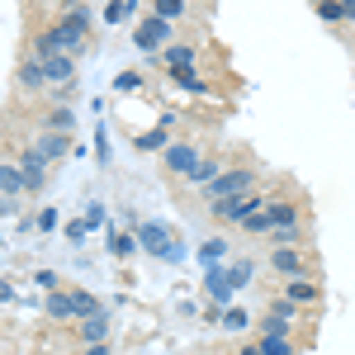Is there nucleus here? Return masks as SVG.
Wrapping results in <instances>:
<instances>
[{
  "instance_id": "35",
  "label": "nucleus",
  "mask_w": 355,
  "mask_h": 355,
  "mask_svg": "<svg viewBox=\"0 0 355 355\" xmlns=\"http://www.w3.org/2000/svg\"><path fill=\"white\" fill-rule=\"evenodd\" d=\"M38 227L53 232V227H57V209H43V214H38Z\"/></svg>"
},
{
  "instance_id": "17",
  "label": "nucleus",
  "mask_w": 355,
  "mask_h": 355,
  "mask_svg": "<svg viewBox=\"0 0 355 355\" xmlns=\"http://www.w3.org/2000/svg\"><path fill=\"white\" fill-rule=\"evenodd\" d=\"M299 346L289 331H256V351H266V355H289Z\"/></svg>"
},
{
  "instance_id": "29",
  "label": "nucleus",
  "mask_w": 355,
  "mask_h": 355,
  "mask_svg": "<svg viewBox=\"0 0 355 355\" xmlns=\"http://www.w3.org/2000/svg\"><path fill=\"white\" fill-rule=\"evenodd\" d=\"M114 90H123V95L142 90V71H119V76H114Z\"/></svg>"
},
{
  "instance_id": "8",
  "label": "nucleus",
  "mask_w": 355,
  "mask_h": 355,
  "mask_svg": "<svg viewBox=\"0 0 355 355\" xmlns=\"http://www.w3.org/2000/svg\"><path fill=\"white\" fill-rule=\"evenodd\" d=\"M19 194H28L24 171H19L15 157H0V199H19Z\"/></svg>"
},
{
  "instance_id": "16",
  "label": "nucleus",
  "mask_w": 355,
  "mask_h": 355,
  "mask_svg": "<svg viewBox=\"0 0 355 355\" xmlns=\"http://www.w3.org/2000/svg\"><path fill=\"white\" fill-rule=\"evenodd\" d=\"M266 214H270V227L275 223H294V218H303V204L279 199V194H266Z\"/></svg>"
},
{
  "instance_id": "26",
  "label": "nucleus",
  "mask_w": 355,
  "mask_h": 355,
  "mask_svg": "<svg viewBox=\"0 0 355 355\" xmlns=\"http://www.w3.org/2000/svg\"><path fill=\"white\" fill-rule=\"evenodd\" d=\"M71 303H76V318H85V313H100V299H95V294H85V289H71Z\"/></svg>"
},
{
  "instance_id": "2",
  "label": "nucleus",
  "mask_w": 355,
  "mask_h": 355,
  "mask_svg": "<svg viewBox=\"0 0 355 355\" xmlns=\"http://www.w3.org/2000/svg\"><path fill=\"white\" fill-rule=\"evenodd\" d=\"M261 204H266V194H256V190L251 194H227V199H214V204H209V218L223 223V227H242Z\"/></svg>"
},
{
  "instance_id": "15",
  "label": "nucleus",
  "mask_w": 355,
  "mask_h": 355,
  "mask_svg": "<svg viewBox=\"0 0 355 355\" xmlns=\"http://www.w3.org/2000/svg\"><path fill=\"white\" fill-rule=\"evenodd\" d=\"M270 242L275 246H303V242H308V223H303V218L275 223V227H270Z\"/></svg>"
},
{
  "instance_id": "32",
  "label": "nucleus",
  "mask_w": 355,
  "mask_h": 355,
  "mask_svg": "<svg viewBox=\"0 0 355 355\" xmlns=\"http://www.w3.org/2000/svg\"><path fill=\"white\" fill-rule=\"evenodd\" d=\"M33 284H38V289H62V275H57V270H38V275H33Z\"/></svg>"
},
{
  "instance_id": "30",
  "label": "nucleus",
  "mask_w": 355,
  "mask_h": 355,
  "mask_svg": "<svg viewBox=\"0 0 355 355\" xmlns=\"http://www.w3.org/2000/svg\"><path fill=\"white\" fill-rule=\"evenodd\" d=\"M71 123H76V119H71V110H53L48 119H43V128H62V133H71Z\"/></svg>"
},
{
  "instance_id": "25",
  "label": "nucleus",
  "mask_w": 355,
  "mask_h": 355,
  "mask_svg": "<svg viewBox=\"0 0 355 355\" xmlns=\"http://www.w3.org/2000/svg\"><path fill=\"white\" fill-rule=\"evenodd\" d=\"M152 10H157V15H166L171 24H175V19H185V0H152Z\"/></svg>"
},
{
  "instance_id": "21",
  "label": "nucleus",
  "mask_w": 355,
  "mask_h": 355,
  "mask_svg": "<svg viewBox=\"0 0 355 355\" xmlns=\"http://www.w3.org/2000/svg\"><path fill=\"white\" fill-rule=\"evenodd\" d=\"M218 327L227 331V336H237V331L251 327V313H246V308H237V303H227V308H223V318H218Z\"/></svg>"
},
{
  "instance_id": "31",
  "label": "nucleus",
  "mask_w": 355,
  "mask_h": 355,
  "mask_svg": "<svg viewBox=\"0 0 355 355\" xmlns=\"http://www.w3.org/2000/svg\"><path fill=\"white\" fill-rule=\"evenodd\" d=\"M223 251H227V237H209V242L199 246V261H218Z\"/></svg>"
},
{
  "instance_id": "34",
  "label": "nucleus",
  "mask_w": 355,
  "mask_h": 355,
  "mask_svg": "<svg viewBox=\"0 0 355 355\" xmlns=\"http://www.w3.org/2000/svg\"><path fill=\"white\" fill-rule=\"evenodd\" d=\"M85 232H90V223H85V218H76V223H67V237H71V242H81Z\"/></svg>"
},
{
  "instance_id": "6",
  "label": "nucleus",
  "mask_w": 355,
  "mask_h": 355,
  "mask_svg": "<svg viewBox=\"0 0 355 355\" xmlns=\"http://www.w3.org/2000/svg\"><path fill=\"white\" fill-rule=\"evenodd\" d=\"M294 318H299V303L289 299V294H284V299H270L266 318H261V331H289Z\"/></svg>"
},
{
  "instance_id": "1",
  "label": "nucleus",
  "mask_w": 355,
  "mask_h": 355,
  "mask_svg": "<svg viewBox=\"0 0 355 355\" xmlns=\"http://www.w3.org/2000/svg\"><path fill=\"white\" fill-rule=\"evenodd\" d=\"M256 190V171L251 166H223L218 175L199 190V199L204 204H214V199H227V194H251Z\"/></svg>"
},
{
  "instance_id": "12",
  "label": "nucleus",
  "mask_w": 355,
  "mask_h": 355,
  "mask_svg": "<svg viewBox=\"0 0 355 355\" xmlns=\"http://www.w3.org/2000/svg\"><path fill=\"white\" fill-rule=\"evenodd\" d=\"M284 294L294 303H313V308H318V303H322V284L308 279V275H289V279H284Z\"/></svg>"
},
{
  "instance_id": "11",
  "label": "nucleus",
  "mask_w": 355,
  "mask_h": 355,
  "mask_svg": "<svg viewBox=\"0 0 355 355\" xmlns=\"http://www.w3.org/2000/svg\"><path fill=\"white\" fill-rule=\"evenodd\" d=\"M19 90H24V95H38V90H48L43 62H38L33 53H24V57H19Z\"/></svg>"
},
{
  "instance_id": "18",
  "label": "nucleus",
  "mask_w": 355,
  "mask_h": 355,
  "mask_svg": "<svg viewBox=\"0 0 355 355\" xmlns=\"http://www.w3.org/2000/svg\"><path fill=\"white\" fill-rule=\"evenodd\" d=\"M48 322H76V303L62 289H48Z\"/></svg>"
},
{
  "instance_id": "10",
  "label": "nucleus",
  "mask_w": 355,
  "mask_h": 355,
  "mask_svg": "<svg viewBox=\"0 0 355 355\" xmlns=\"http://www.w3.org/2000/svg\"><path fill=\"white\" fill-rule=\"evenodd\" d=\"M270 270L275 275H308V261H303L299 246H275L270 251Z\"/></svg>"
},
{
  "instance_id": "13",
  "label": "nucleus",
  "mask_w": 355,
  "mask_h": 355,
  "mask_svg": "<svg viewBox=\"0 0 355 355\" xmlns=\"http://www.w3.org/2000/svg\"><path fill=\"white\" fill-rule=\"evenodd\" d=\"M223 171V157H199V162L190 166V175H185V180H180V185H185V190H204V185H209V180H214V175H218Z\"/></svg>"
},
{
  "instance_id": "3",
  "label": "nucleus",
  "mask_w": 355,
  "mask_h": 355,
  "mask_svg": "<svg viewBox=\"0 0 355 355\" xmlns=\"http://www.w3.org/2000/svg\"><path fill=\"white\" fill-rule=\"evenodd\" d=\"M171 38H175V24H171L166 15H157V10H152V15H142V24L133 28V43L142 48V53H162Z\"/></svg>"
},
{
  "instance_id": "22",
  "label": "nucleus",
  "mask_w": 355,
  "mask_h": 355,
  "mask_svg": "<svg viewBox=\"0 0 355 355\" xmlns=\"http://www.w3.org/2000/svg\"><path fill=\"white\" fill-rule=\"evenodd\" d=\"M171 119H175V114H166V119L157 123V128H152V133H142V137H137V147H142V152H162L166 142H171V128H166Z\"/></svg>"
},
{
  "instance_id": "33",
  "label": "nucleus",
  "mask_w": 355,
  "mask_h": 355,
  "mask_svg": "<svg viewBox=\"0 0 355 355\" xmlns=\"http://www.w3.org/2000/svg\"><path fill=\"white\" fill-rule=\"evenodd\" d=\"M85 223H90V227H100V223H105V209H100V204H85V214H81Z\"/></svg>"
},
{
  "instance_id": "28",
  "label": "nucleus",
  "mask_w": 355,
  "mask_h": 355,
  "mask_svg": "<svg viewBox=\"0 0 355 355\" xmlns=\"http://www.w3.org/2000/svg\"><path fill=\"white\" fill-rule=\"evenodd\" d=\"M133 5H137V0H110V10H105V19H110V24H123V19L133 15Z\"/></svg>"
},
{
  "instance_id": "36",
  "label": "nucleus",
  "mask_w": 355,
  "mask_h": 355,
  "mask_svg": "<svg viewBox=\"0 0 355 355\" xmlns=\"http://www.w3.org/2000/svg\"><path fill=\"white\" fill-rule=\"evenodd\" d=\"M0 303H15V284L10 279H0Z\"/></svg>"
},
{
  "instance_id": "37",
  "label": "nucleus",
  "mask_w": 355,
  "mask_h": 355,
  "mask_svg": "<svg viewBox=\"0 0 355 355\" xmlns=\"http://www.w3.org/2000/svg\"><path fill=\"white\" fill-rule=\"evenodd\" d=\"M67 5H71V0H67Z\"/></svg>"
},
{
  "instance_id": "24",
  "label": "nucleus",
  "mask_w": 355,
  "mask_h": 355,
  "mask_svg": "<svg viewBox=\"0 0 355 355\" xmlns=\"http://www.w3.org/2000/svg\"><path fill=\"white\" fill-rule=\"evenodd\" d=\"M251 275H256V266H251V261H237V266H227V284H232V289H246Z\"/></svg>"
},
{
  "instance_id": "19",
  "label": "nucleus",
  "mask_w": 355,
  "mask_h": 355,
  "mask_svg": "<svg viewBox=\"0 0 355 355\" xmlns=\"http://www.w3.org/2000/svg\"><path fill=\"white\" fill-rule=\"evenodd\" d=\"M204 284H209V294H214L223 308H227V303H232V294H237V289L227 284V270H218V266H209V270H204Z\"/></svg>"
},
{
  "instance_id": "14",
  "label": "nucleus",
  "mask_w": 355,
  "mask_h": 355,
  "mask_svg": "<svg viewBox=\"0 0 355 355\" xmlns=\"http://www.w3.org/2000/svg\"><path fill=\"white\" fill-rule=\"evenodd\" d=\"M137 242L147 246L152 256H171V251H175V246H171V232H166L162 223H142V227H137Z\"/></svg>"
},
{
  "instance_id": "23",
  "label": "nucleus",
  "mask_w": 355,
  "mask_h": 355,
  "mask_svg": "<svg viewBox=\"0 0 355 355\" xmlns=\"http://www.w3.org/2000/svg\"><path fill=\"white\" fill-rule=\"evenodd\" d=\"M318 19L322 24H331V28H341L351 15H346V0H318Z\"/></svg>"
},
{
  "instance_id": "9",
  "label": "nucleus",
  "mask_w": 355,
  "mask_h": 355,
  "mask_svg": "<svg viewBox=\"0 0 355 355\" xmlns=\"http://www.w3.org/2000/svg\"><path fill=\"white\" fill-rule=\"evenodd\" d=\"M33 147H38L48 162H62V157L71 152V133H62V128H43V133L33 137Z\"/></svg>"
},
{
  "instance_id": "27",
  "label": "nucleus",
  "mask_w": 355,
  "mask_h": 355,
  "mask_svg": "<svg viewBox=\"0 0 355 355\" xmlns=\"http://www.w3.org/2000/svg\"><path fill=\"white\" fill-rule=\"evenodd\" d=\"M110 251H114V256H133L137 237H128V232H110Z\"/></svg>"
},
{
  "instance_id": "4",
  "label": "nucleus",
  "mask_w": 355,
  "mask_h": 355,
  "mask_svg": "<svg viewBox=\"0 0 355 355\" xmlns=\"http://www.w3.org/2000/svg\"><path fill=\"white\" fill-rule=\"evenodd\" d=\"M204 157V147L199 142H166L162 147V166H166V175H175V180H185L190 175V166Z\"/></svg>"
},
{
  "instance_id": "20",
  "label": "nucleus",
  "mask_w": 355,
  "mask_h": 355,
  "mask_svg": "<svg viewBox=\"0 0 355 355\" xmlns=\"http://www.w3.org/2000/svg\"><path fill=\"white\" fill-rule=\"evenodd\" d=\"M166 62V67H194V57H199V48L194 43H166L162 53H157Z\"/></svg>"
},
{
  "instance_id": "5",
  "label": "nucleus",
  "mask_w": 355,
  "mask_h": 355,
  "mask_svg": "<svg viewBox=\"0 0 355 355\" xmlns=\"http://www.w3.org/2000/svg\"><path fill=\"white\" fill-rule=\"evenodd\" d=\"M15 162H19V171H24L28 194H38L43 185H48V175H53V162H48L38 147H19V152H15Z\"/></svg>"
},
{
  "instance_id": "7",
  "label": "nucleus",
  "mask_w": 355,
  "mask_h": 355,
  "mask_svg": "<svg viewBox=\"0 0 355 355\" xmlns=\"http://www.w3.org/2000/svg\"><path fill=\"white\" fill-rule=\"evenodd\" d=\"M76 341H81V346H100V341H110V318H105V308L76 318Z\"/></svg>"
}]
</instances>
